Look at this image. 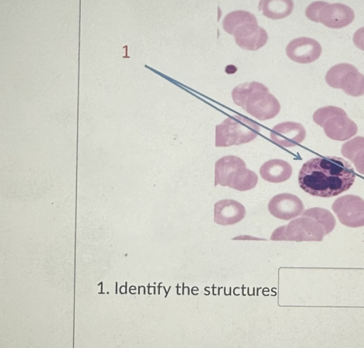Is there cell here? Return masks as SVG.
Segmentation results:
<instances>
[{
  "mask_svg": "<svg viewBox=\"0 0 364 348\" xmlns=\"http://www.w3.org/2000/svg\"><path fill=\"white\" fill-rule=\"evenodd\" d=\"M261 177L267 181L280 183L288 180L292 174V167L287 162L273 159L264 162L259 169Z\"/></svg>",
  "mask_w": 364,
  "mask_h": 348,
  "instance_id": "15",
  "label": "cell"
},
{
  "mask_svg": "<svg viewBox=\"0 0 364 348\" xmlns=\"http://www.w3.org/2000/svg\"><path fill=\"white\" fill-rule=\"evenodd\" d=\"M356 170L362 174H364V148L360 149L353 158L351 161Z\"/></svg>",
  "mask_w": 364,
  "mask_h": 348,
  "instance_id": "19",
  "label": "cell"
},
{
  "mask_svg": "<svg viewBox=\"0 0 364 348\" xmlns=\"http://www.w3.org/2000/svg\"><path fill=\"white\" fill-rule=\"evenodd\" d=\"M294 3L289 0L260 1L259 10L264 16L272 19H280L288 16L292 11Z\"/></svg>",
  "mask_w": 364,
  "mask_h": 348,
  "instance_id": "16",
  "label": "cell"
},
{
  "mask_svg": "<svg viewBox=\"0 0 364 348\" xmlns=\"http://www.w3.org/2000/svg\"><path fill=\"white\" fill-rule=\"evenodd\" d=\"M333 216L321 208L305 211L302 216L291 221L288 225L276 229L271 236L274 241H321L324 235L334 228Z\"/></svg>",
  "mask_w": 364,
  "mask_h": 348,
  "instance_id": "2",
  "label": "cell"
},
{
  "mask_svg": "<svg viewBox=\"0 0 364 348\" xmlns=\"http://www.w3.org/2000/svg\"><path fill=\"white\" fill-rule=\"evenodd\" d=\"M326 81L334 88L342 89L345 93L353 97L364 95V75L349 63H339L331 68Z\"/></svg>",
  "mask_w": 364,
  "mask_h": 348,
  "instance_id": "8",
  "label": "cell"
},
{
  "mask_svg": "<svg viewBox=\"0 0 364 348\" xmlns=\"http://www.w3.org/2000/svg\"><path fill=\"white\" fill-rule=\"evenodd\" d=\"M254 14L246 11H234L228 14L223 20V28L229 34L233 35L235 30L240 26L251 21H256Z\"/></svg>",
  "mask_w": 364,
  "mask_h": 348,
  "instance_id": "17",
  "label": "cell"
},
{
  "mask_svg": "<svg viewBox=\"0 0 364 348\" xmlns=\"http://www.w3.org/2000/svg\"><path fill=\"white\" fill-rule=\"evenodd\" d=\"M313 120L323 127L326 136L333 140H346L358 132L356 124L348 117L343 109L336 106L318 109L313 115Z\"/></svg>",
  "mask_w": 364,
  "mask_h": 348,
  "instance_id": "6",
  "label": "cell"
},
{
  "mask_svg": "<svg viewBox=\"0 0 364 348\" xmlns=\"http://www.w3.org/2000/svg\"><path fill=\"white\" fill-rule=\"evenodd\" d=\"M353 41L359 49L364 51V27L359 28L355 32Z\"/></svg>",
  "mask_w": 364,
  "mask_h": 348,
  "instance_id": "20",
  "label": "cell"
},
{
  "mask_svg": "<svg viewBox=\"0 0 364 348\" xmlns=\"http://www.w3.org/2000/svg\"><path fill=\"white\" fill-rule=\"evenodd\" d=\"M304 206L296 196L282 193L273 196L269 204L268 210L273 216L282 220H290L303 212Z\"/></svg>",
  "mask_w": 364,
  "mask_h": 348,
  "instance_id": "11",
  "label": "cell"
},
{
  "mask_svg": "<svg viewBox=\"0 0 364 348\" xmlns=\"http://www.w3.org/2000/svg\"><path fill=\"white\" fill-rule=\"evenodd\" d=\"M232 36L237 46L249 51L259 49L268 40L267 31L257 24V21L240 26L235 30Z\"/></svg>",
  "mask_w": 364,
  "mask_h": 348,
  "instance_id": "10",
  "label": "cell"
},
{
  "mask_svg": "<svg viewBox=\"0 0 364 348\" xmlns=\"http://www.w3.org/2000/svg\"><path fill=\"white\" fill-rule=\"evenodd\" d=\"M258 181L256 173L247 168L240 157L228 155L215 164V186L220 184L240 191L253 189Z\"/></svg>",
  "mask_w": 364,
  "mask_h": 348,
  "instance_id": "4",
  "label": "cell"
},
{
  "mask_svg": "<svg viewBox=\"0 0 364 348\" xmlns=\"http://www.w3.org/2000/svg\"><path fill=\"white\" fill-rule=\"evenodd\" d=\"M355 179L351 165L338 157H321L305 162L299 173L300 187L318 197H333L348 190Z\"/></svg>",
  "mask_w": 364,
  "mask_h": 348,
  "instance_id": "1",
  "label": "cell"
},
{
  "mask_svg": "<svg viewBox=\"0 0 364 348\" xmlns=\"http://www.w3.org/2000/svg\"><path fill=\"white\" fill-rule=\"evenodd\" d=\"M332 209L340 222L349 227L364 226V200L355 195H346L337 199Z\"/></svg>",
  "mask_w": 364,
  "mask_h": 348,
  "instance_id": "9",
  "label": "cell"
},
{
  "mask_svg": "<svg viewBox=\"0 0 364 348\" xmlns=\"http://www.w3.org/2000/svg\"><path fill=\"white\" fill-rule=\"evenodd\" d=\"M306 16L310 20L320 22L327 27L340 28L350 24L355 18L351 8L343 4L315 1L308 6Z\"/></svg>",
  "mask_w": 364,
  "mask_h": 348,
  "instance_id": "7",
  "label": "cell"
},
{
  "mask_svg": "<svg viewBox=\"0 0 364 348\" xmlns=\"http://www.w3.org/2000/svg\"><path fill=\"white\" fill-rule=\"evenodd\" d=\"M245 214L244 206L233 199L220 200L214 205V221L219 225H233L242 221Z\"/></svg>",
  "mask_w": 364,
  "mask_h": 348,
  "instance_id": "14",
  "label": "cell"
},
{
  "mask_svg": "<svg viewBox=\"0 0 364 348\" xmlns=\"http://www.w3.org/2000/svg\"><path fill=\"white\" fill-rule=\"evenodd\" d=\"M321 51L318 41L307 37L295 38L286 48L287 56L299 63H310L316 60L319 58Z\"/></svg>",
  "mask_w": 364,
  "mask_h": 348,
  "instance_id": "12",
  "label": "cell"
},
{
  "mask_svg": "<svg viewBox=\"0 0 364 348\" xmlns=\"http://www.w3.org/2000/svg\"><path fill=\"white\" fill-rule=\"evenodd\" d=\"M232 98L235 104L259 120L272 119L280 111L278 100L269 93L267 86L256 81L235 87Z\"/></svg>",
  "mask_w": 364,
  "mask_h": 348,
  "instance_id": "3",
  "label": "cell"
},
{
  "mask_svg": "<svg viewBox=\"0 0 364 348\" xmlns=\"http://www.w3.org/2000/svg\"><path fill=\"white\" fill-rule=\"evenodd\" d=\"M260 131L257 122L246 117H228L215 127V146L218 147L240 145L254 140Z\"/></svg>",
  "mask_w": 364,
  "mask_h": 348,
  "instance_id": "5",
  "label": "cell"
},
{
  "mask_svg": "<svg viewBox=\"0 0 364 348\" xmlns=\"http://www.w3.org/2000/svg\"><path fill=\"white\" fill-rule=\"evenodd\" d=\"M363 148H364V137H355L342 145L341 153L351 162L354 156Z\"/></svg>",
  "mask_w": 364,
  "mask_h": 348,
  "instance_id": "18",
  "label": "cell"
},
{
  "mask_svg": "<svg viewBox=\"0 0 364 348\" xmlns=\"http://www.w3.org/2000/svg\"><path fill=\"white\" fill-rule=\"evenodd\" d=\"M306 130L300 123L284 122L275 125L270 132L274 142L283 147H292L305 139Z\"/></svg>",
  "mask_w": 364,
  "mask_h": 348,
  "instance_id": "13",
  "label": "cell"
}]
</instances>
